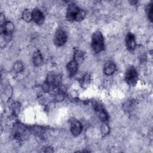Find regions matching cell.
<instances>
[{
	"label": "cell",
	"mask_w": 153,
	"mask_h": 153,
	"mask_svg": "<svg viewBox=\"0 0 153 153\" xmlns=\"http://www.w3.org/2000/svg\"><path fill=\"white\" fill-rule=\"evenodd\" d=\"M93 106H94V110H95L96 112L97 113V115L99 116V118L102 121H103L107 120L108 118V114L106 113V112L104 109V108L102 106V105H100L98 103H94Z\"/></svg>",
	"instance_id": "7"
},
{
	"label": "cell",
	"mask_w": 153,
	"mask_h": 153,
	"mask_svg": "<svg viewBox=\"0 0 153 153\" xmlns=\"http://www.w3.org/2000/svg\"><path fill=\"white\" fill-rule=\"evenodd\" d=\"M33 63L36 66H40L43 63V58L41 55V54L39 52L37 51L33 54Z\"/></svg>",
	"instance_id": "13"
},
{
	"label": "cell",
	"mask_w": 153,
	"mask_h": 153,
	"mask_svg": "<svg viewBox=\"0 0 153 153\" xmlns=\"http://www.w3.org/2000/svg\"><path fill=\"white\" fill-rule=\"evenodd\" d=\"M82 131V124L81 123L77 121H73L71 126V131L72 134L74 136L79 135Z\"/></svg>",
	"instance_id": "10"
},
{
	"label": "cell",
	"mask_w": 153,
	"mask_h": 153,
	"mask_svg": "<svg viewBox=\"0 0 153 153\" xmlns=\"http://www.w3.org/2000/svg\"><path fill=\"white\" fill-rule=\"evenodd\" d=\"M91 47L93 51L96 53H99L104 50V39L100 32L96 31L93 33L91 40Z\"/></svg>",
	"instance_id": "2"
},
{
	"label": "cell",
	"mask_w": 153,
	"mask_h": 153,
	"mask_svg": "<svg viewBox=\"0 0 153 153\" xmlns=\"http://www.w3.org/2000/svg\"><path fill=\"white\" fill-rule=\"evenodd\" d=\"M146 14L148 15V17L152 22V3L149 4L146 8Z\"/></svg>",
	"instance_id": "17"
},
{
	"label": "cell",
	"mask_w": 153,
	"mask_h": 153,
	"mask_svg": "<svg viewBox=\"0 0 153 153\" xmlns=\"http://www.w3.org/2000/svg\"><path fill=\"white\" fill-rule=\"evenodd\" d=\"M61 81V76L58 74L54 73V72H50L47 75V85H49V87L51 86H57Z\"/></svg>",
	"instance_id": "6"
},
{
	"label": "cell",
	"mask_w": 153,
	"mask_h": 153,
	"mask_svg": "<svg viewBox=\"0 0 153 153\" xmlns=\"http://www.w3.org/2000/svg\"><path fill=\"white\" fill-rule=\"evenodd\" d=\"M90 76L86 74L84 76H83V77L82 78L81 80V85H82V87H87L88 84L90 83Z\"/></svg>",
	"instance_id": "15"
},
{
	"label": "cell",
	"mask_w": 153,
	"mask_h": 153,
	"mask_svg": "<svg viewBox=\"0 0 153 153\" xmlns=\"http://www.w3.org/2000/svg\"><path fill=\"white\" fill-rule=\"evenodd\" d=\"M26 129L24 128L22 125H18L15 127L14 129L13 135L16 139L19 140H22L26 138L27 135Z\"/></svg>",
	"instance_id": "5"
},
{
	"label": "cell",
	"mask_w": 153,
	"mask_h": 153,
	"mask_svg": "<svg viewBox=\"0 0 153 153\" xmlns=\"http://www.w3.org/2000/svg\"><path fill=\"white\" fill-rule=\"evenodd\" d=\"M66 33L61 29H59L56 30L54 35V42L57 46L63 45L67 41Z\"/></svg>",
	"instance_id": "4"
},
{
	"label": "cell",
	"mask_w": 153,
	"mask_h": 153,
	"mask_svg": "<svg viewBox=\"0 0 153 153\" xmlns=\"http://www.w3.org/2000/svg\"><path fill=\"white\" fill-rule=\"evenodd\" d=\"M115 70V66L112 62H107L104 67V72L107 75H112Z\"/></svg>",
	"instance_id": "12"
},
{
	"label": "cell",
	"mask_w": 153,
	"mask_h": 153,
	"mask_svg": "<svg viewBox=\"0 0 153 153\" xmlns=\"http://www.w3.org/2000/svg\"><path fill=\"white\" fill-rule=\"evenodd\" d=\"M14 69L17 71V72H20L21 71H22L23 69V65L22 64L19 62H16L15 64H14Z\"/></svg>",
	"instance_id": "18"
},
{
	"label": "cell",
	"mask_w": 153,
	"mask_h": 153,
	"mask_svg": "<svg viewBox=\"0 0 153 153\" xmlns=\"http://www.w3.org/2000/svg\"><path fill=\"white\" fill-rule=\"evenodd\" d=\"M84 57V54L81 51H78L75 53V59L74 60L78 63H80L82 61Z\"/></svg>",
	"instance_id": "16"
},
{
	"label": "cell",
	"mask_w": 153,
	"mask_h": 153,
	"mask_svg": "<svg viewBox=\"0 0 153 153\" xmlns=\"http://www.w3.org/2000/svg\"><path fill=\"white\" fill-rule=\"evenodd\" d=\"M85 16L84 10L79 9L75 4H70L67 9L66 17L69 21H80Z\"/></svg>",
	"instance_id": "1"
},
{
	"label": "cell",
	"mask_w": 153,
	"mask_h": 153,
	"mask_svg": "<svg viewBox=\"0 0 153 153\" xmlns=\"http://www.w3.org/2000/svg\"><path fill=\"white\" fill-rule=\"evenodd\" d=\"M126 46L129 51H133L136 46L134 36L131 33H128L126 36Z\"/></svg>",
	"instance_id": "9"
},
{
	"label": "cell",
	"mask_w": 153,
	"mask_h": 153,
	"mask_svg": "<svg viewBox=\"0 0 153 153\" xmlns=\"http://www.w3.org/2000/svg\"><path fill=\"white\" fill-rule=\"evenodd\" d=\"M127 82L130 85H134L138 79V75L134 68L130 67L126 72L125 75Z\"/></svg>",
	"instance_id": "3"
},
{
	"label": "cell",
	"mask_w": 153,
	"mask_h": 153,
	"mask_svg": "<svg viewBox=\"0 0 153 153\" xmlns=\"http://www.w3.org/2000/svg\"><path fill=\"white\" fill-rule=\"evenodd\" d=\"M32 19L38 25L42 24L44 21V16L39 9H34L32 12Z\"/></svg>",
	"instance_id": "8"
},
{
	"label": "cell",
	"mask_w": 153,
	"mask_h": 153,
	"mask_svg": "<svg viewBox=\"0 0 153 153\" xmlns=\"http://www.w3.org/2000/svg\"><path fill=\"white\" fill-rule=\"evenodd\" d=\"M78 63L75 60H73L71 61L66 66V68L68 72V74L70 76H74L77 72Z\"/></svg>",
	"instance_id": "11"
},
{
	"label": "cell",
	"mask_w": 153,
	"mask_h": 153,
	"mask_svg": "<svg viewBox=\"0 0 153 153\" xmlns=\"http://www.w3.org/2000/svg\"><path fill=\"white\" fill-rule=\"evenodd\" d=\"M22 17L24 20H25L27 22H30L32 19V13H30L29 11L27 10H26L23 13L22 15Z\"/></svg>",
	"instance_id": "14"
}]
</instances>
